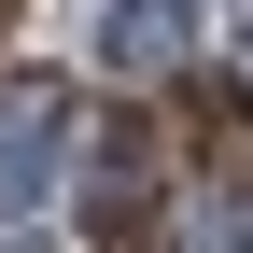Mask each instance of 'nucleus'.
Wrapping results in <instances>:
<instances>
[{
    "label": "nucleus",
    "mask_w": 253,
    "mask_h": 253,
    "mask_svg": "<svg viewBox=\"0 0 253 253\" xmlns=\"http://www.w3.org/2000/svg\"><path fill=\"white\" fill-rule=\"evenodd\" d=\"M56 169H71V84L56 71H0V225H28L56 197Z\"/></svg>",
    "instance_id": "f257e3e1"
},
{
    "label": "nucleus",
    "mask_w": 253,
    "mask_h": 253,
    "mask_svg": "<svg viewBox=\"0 0 253 253\" xmlns=\"http://www.w3.org/2000/svg\"><path fill=\"white\" fill-rule=\"evenodd\" d=\"M141 225H155V126H113L84 183V239H141Z\"/></svg>",
    "instance_id": "f03ea898"
},
{
    "label": "nucleus",
    "mask_w": 253,
    "mask_h": 253,
    "mask_svg": "<svg viewBox=\"0 0 253 253\" xmlns=\"http://www.w3.org/2000/svg\"><path fill=\"white\" fill-rule=\"evenodd\" d=\"M197 42V0H113L99 14V71H183Z\"/></svg>",
    "instance_id": "7ed1b4c3"
},
{
    "label": "nucleus",
    "mask_w": 253,
    "mask_h": 253,
    "mask_svg": "<svg viewBox=\"0 0 253 253\" xmlns=\"http://www.w3.org/2000/svg\"><path fill=\"white\" fill-rule=\"evenodd\" d=\"M183 253H253V197H211V211H183Z\"/></svg>",
    "instance_id": "20e7f679"
},
{
    "label": "nucleus",
    "mask_w": 253,
    "mask_h": 253,
    "mask_svg": "<svg viewBox=\"0 0 253 253\" xmlns=\"http://www.w3.org/2000/svg\"><path fill=\"white\" fill-rule=\"evenodd\" d=\"M239 56H253V0H239Z\"/></svg>",
    "instance_id": "39448f33"
}]
</instances>
